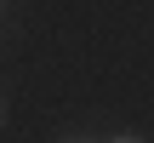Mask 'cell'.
I'll use <instances>...</instances> for the list:
<instances>
[{
	"instance_id": "cell-2",
	"label": "cell",
	"mask_w": 154,
	"mask_h": 143,
	"mask_svg": "<svg viewBox=\"0 0 154 143\" xmlns=\"http://www.w3.org/2000/svg\"><path fill=\"white\" fill-rule=\"evenodd\" d=\"M63 143H86V138H63Z\"/></svg>"
},
{
	"instance_id": "cell-1",
	"label": "cell",
	"mask_w": 154,
	"mask_h": 143,
	"mask_svg": "<svg viewBox=\"0 0 154 143\" xmlns=\"http://www.w3.org/2000/svg\"><path fill=\"white\" fill-rule=\"evenodd\" d=\"M109 143H137V138H109Z\"/></svg>"
},
{
	"instance_id": "cell-3",
	"label": "cell",
	"mask_w": 154,
	"mask_h": 143,
	"mask_svg": "<svg viewBox=\"0 0 154 143\" xmlns=\"http://www.w3.org/2000/svg\"><path fill=\"white\" fill-rule=\"evenodd\" d=\"M0 115H6V109H0Z\"/></svg>"
}]
</instances>
